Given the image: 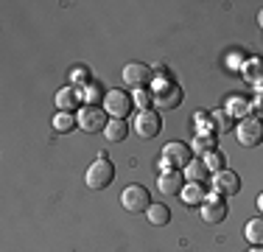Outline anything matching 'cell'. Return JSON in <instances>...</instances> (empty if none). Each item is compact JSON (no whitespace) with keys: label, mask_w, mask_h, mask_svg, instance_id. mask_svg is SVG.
I'll return each instance as SVG.
<instances>
[{"label":"cell","mask_w":263,"mask_h":252,"mask_svg":"<svg viewBox=\"0 0 263 252\" xmlns=\"http://www.w3.org/2000/svg\"><path fill=\"white\" fill-rule=\"evenodd\" d=\"M258 210L263 213V193H260V196H258Z\"/></svg>","instance_id":"obj_29"},{"label":"cell","mask_w":263,"mask_h":252,"mask_svg":"<svg viewBox=\"0 0 263 252\" xmlns=\"http://www.w3.org/2000/svg\"><path fill=\"white\" fill-rule=\"evenodd\" d=\"M252 106H255V118H263V96L252 98Z\"/></svg>","instance_id":"obj_28"},{"label":"cell","mask_w":263,"mask_h":252,"mask_svg":"<svg viewBox=\"0 0 263 252\" xmlns=\"http://www.w3.org/2000/svg\"><path fill=\"white\" fill-rule=\"evenodd\" d=\"M154 98V93H146V90H137L135 93V104H140L143 110H148V101Z\"/></svg>","instance_id":"obj_27"},{"label":"cell","mask_w":263,"mask_h":252,"mask_svg":"<svg viewBox=\"0 0 263 252\" xmlns=\"http://www.w3.org/2000/svg\"><path fill=\"white\" fill-rule=\"evenodd\" d=\"M247 241L255 244V247H263V216L247 222Z\"/></svg>","instance_id":"obj_18"},{"label":"cell","mask_w":263,"mask_h":252,"mask_svg":"<svg viewBox=\"0 0 263 252\" xmlns=\"http://www.w3.org/2000/svg\"><path fill=\"white\" fill-rule=\"evenodd\" d=\"M115 179V166H112V160L106 154H101L96 163H92L90 168H87L84 174V182L87 188H92V191H101V188H109V182Z\"/></svg>","instance_id":"obj_2"},{"label":"cell","mask_w":263,"mask_h":252,"mask_svg":"<svg viewBox=\"0 0 263 252\" xmlns=\"http://www.w3.org/2000/svg\"><path fill=\"white\" fill-rule=\"evenodd\" d=\"M235 135H238V143H241V146H247V149L260 146V143H263V121H260V118H255V115L241 118Z\"/></svg>","instance_id":"obj_6"},{"label":"cell","mask_w":263,"mask_h":252,"mask_svg":"<svg viewBox=\"0 0 263 252\" xmlns=\"http://www.w3.org/2000/svg\"><path fill=\"white\" fill-rule=\"evenodd\" d=\"M213 188H216L218 196H235V193H241V176L224 168V171L213 174Z\"/></svg>","instance_id":"obj_10"},{"label":"cell","mask_w":263,"mask_h":252,"mask_svg":"<svg viewBox=\"0 0 263 252\" xmlns=\"http://www.w3.org/2000/svg\"><path fill=\"white\" fill-rule=\"evenodd\" d=\"M204 163H208V168L210 171H224V163H227V157H224V151H218V149H213L210 154H204Z\"/></svg>","instance_id":"obj_23"},{"label":"cell","mask_w":263,"mask_h":252,"mask_svg":"<svg viewBox=\"0 0 263 252\" xmlns=\"http://www.w3.org/2000/svg\"><path fill=\"white\" fill-rule=\"evenodd\" d=\"M121 205L129 213H146L152 207V193H148L146 185H126L121 193Z\"/></svg>","instance_id":"obj_4"},{"label":"cell","mask_w":263,"mask_h":252,"mask_svg":"<svg viewBox=\"0 0 263 252\" xmlns=\"http://www.w3.org/2000/svg\"><path fill=\"white\" fill-rule=\"evenodd\" d=\"M210 121H213V129L216 132H230L233 129V115H230L227 110H216L210 115Z\"/></svg>","instance_id":"obj_19"},{"label":"cell","mask_w":263,"mask_h":252,"mask_svg":"<svg viewBox=\"0 0 263 252\" xmlns=\"http://www.w3.org/2000/svg\"><path fill=\"white\" fill-rule=\"evenodd\" d=\"M152 79H154V70L148 65H143V62H129L123 67V81L129 87H135V90H143L146 84H152Z\"/></svg>","instance_id":"obj_8"},{"label":"cell","mask_w":263,"mask_h":252,"mask_svg":"<svg viewBox=\"0 0 263 252\" xmlns=\"http://www.w3.org/2000/svg\"><path fill=\"white\" fill-rule=\"evenodd\" d=\"M249 110H252V101H249V98H238V96L230 101V106H227L230 115H241V118H247Z\"/></svg>","instance_id":"obj_22"},{"label":"cell","mask_w":263,"mask_h":252,"mask_svg":"<svg viewBox=\"0 0 263 252\" xmlns=\"http://www.w3.org/2000/svg\"><path fill=\"white\" fill-rule=\"evenodd\" d=\"M182 199H185V205H202L204 199H208V188L204 185H199V182H193V185H185V191H182Z\"/></svg>","instance_id":"obj_17"},{"label":"cell","mask_w":263,"mask_h":252,"mask_svg":"<svg viewBox=\"0 0 263 252\" xmlns=\"http://www.w3.org/2000/svg\"><path fill=\"white\" fill-rule=\"evenodd\" d=\"M70 79H73V84H76V90H79V87H84V90H87V87L92 84L90 70H87L84 65H76V67H73V70H70Z\"/></svg>","instance_id":"obj_21"},{"label":"cell","mask_w":263,"mask_h":252,"mask_svg":"<svg viewBox=\"0 0 263 252\" xmlns=\"http://www.w3.org/2000/svg\"><path fill=\"white\" fill-rule=\"evenodd\" d=\"M199 213H202V222L208 224H221L224 219H227V202H224V196H210L204 199L202 205H199Z\"/></svg>","instance_id":"obj_9"},{"label":"cell","mask_w":263,"mask_h":252,"mask_svg":"<svg viewBox=\"0 0 263 252\" xmlns=\"http://www.w3.org/2000/svg\"><path fill=\"white\" fill-rule=\"evenodd\" d=\"M154 104H157L160 110H177V106L182 104V87L174 79L157 81V87H154Z\"/></svg>","instance_id":"obj_5"},{"label":"cell","mask_w":263,"mask_h":252,"mask_svg":"<svg viewBox=\"0 0 263 252\" xmlns=\"http://www.w3.org/2000/svg\"><path fill=\"white\" fill-rule=\"evenodd\" d=\"M146 219L154 227H165L168 222H171V210H168L165 205H160V202H152V207L146 210Z\"/></svg>","instance_id":"obj_15"},{"label":"cell","mask_w":263,"mask_h":252,"mask_svg":"<svg viewBox=\"0 0 263 252\" xmlns=\"http://www.w3.org/2000/svg\"><path fill=\"white\" fill-rule=\"evenodd\" d=\"M162 129V118L157 115L154 110H140L135 118V135L143 137V140H152V137H157Z\"/></svg>","instance_id":"obj_7"},{"label":"cell","mask_w":263,"mask_h":252,"mask_svg":"<svg viewBox=\"0 0 263 252\" xmlns=\"http://www.w3.org/2000/svg\"><path fill=\"white\" fill-rule=\"evenodd\" d=\"M247 79L252 84H263V59H252L247 65Z\"/></svg>","instance_id":"obj_25"},{"label":"cell","mask_w":263,"mask_h":252,"mask_svg":"<svg viewBox=\"0 0 263 252\" xmlns=\"http://www.w3.org/2000/svg\"><path fill=\"white\" fill-rule=\"evenodd\" d=\"M106 140H112V143H121V140H126V135H129V123L126 121H118V118H112L109 123H106Z\"/></svg>","instance_id":"obj_16"},{"label":"cell","mask_w":263,"mask_h":252,"mask_svg":"<svg viewBox=\"0 0 263 252\" xmlns=\"http://www.w3.org/2000/svg\"><path fill=\"white\" fill-rule=\"evenodd\" d=\"M104 98H106V93L101 90V84H96V81H92V84L84 90V101H87V106H98V101H104Z\"/></svg>","instance_id":"obj_24"},{"label":"cell","mask_w":263,"mask_h":252,"mask_svg":"<svg viewBox=\"0 0 263 252\" xmlns=\"http://www.w3.org/2000/svg\"><path fill=\"white\" fill-rule=\"evenodd\" d=\"M79 123V118H73V112H56L53 115V129L56 132H70Z\"/></svg>","instance_id":"obj_20"},{"label":"cell","mask_w":263,"mask_h":252,"mask_svg":"<svg viewBox=\"0 0 263 252\" xmlns=\"http://www.w3.org/2000/svg\"><path fill=\"white\" fill-rule=\"evenodd\" d=\"M104 110H106V115L118 118V121H126L129 112L135 110V96H129L123 90H109L104 98Z\"/></svg>","instance_id":"obj_3"},{"label":"cell","mask_w":263,"mask_h":252,"mask_svg":"<svg viewBox=\"0 0 263 252\" xmlns=\"http://www.w3.org/2000/svg\"><path fill=\"white\" fill-rule=\"evenodd\" d=\"M106 123H109V121H106L101 106H84V110L79 112V126L84 132H90V135H92V132H104Z\"/></svg>","instance_id":"obj_11"},{"label":"cell","mask_w":263,"mask_h":252,"mask_svg":"<svg viewBox=\"0 0 263 252\" xmlns=\"http://www.w3.org/2000/svg\"><path fill=\"white\" fill-rule=\"evenodd\" d=\"M249 252H263V247H252V249H249Z\"/></svg>","instance_id":"obj_31"},{"label":"cell","mask_w":263,"mask_h":252,"mask_svg":"<svg viewBox=\"0 0 263 252\" xmlns=\"http://www.w3.org/2000/svg\"><path fill=\"white\" fill-rule=\"evenodd\" d=\"M81 101H84V96H79L76 87H65V90L56 93V106H59V112H73L76 106H81Z\"/></svg>","instance_id":"obj_13"},{"label":"cell","mask_w":263,"mask_h":252,"mask_svg":"<svg viewBox=\"0 0 263 252\" xmlns=\"http://www.w3.org/2000/svg\"><path fill=\"white\" fill-rule=\"evenodd\" d=\"M258 25H260V28H263V11H260V14H258Z\"/></svg>","instance_id":"obj_30"},{"label":"cell","mask_w":263,"mask_h":252,"mask_svg":"<svg viewBox=\"0 0 263 252\" xmlns=\"http://www.w3.org/2000/svg\"><path fill=\"white\" fill-rule=\"evenodd\" d=\"M185 176L191 182H199V185H204V182L210 179V168L204 160H191V166L185 168Z\"/></svg>","instance_id":"obj_14"},{"label":"cell","mask_w":263,"mask_h":252,"mask_svg":"<svg viewBox=\"0 0 263 252\" xmlns=\"http://www.w3.org/2000/svg\"><path fill=\"white\" fill-rule=\"evenodd\" d=\"M193 149H196L199 154H210V151L216 149V143H213V135H199L196 143H193Z\"/></svg>","instance_id":"obj_26"},{"label":"cell","mask_w":263,"mask_h":252,"mask_svg":"<svg viewBox=\"0 0 263 252\" xmlns=\"http://www.w3.org/2000/svg\"><path fill=\"white\" fill-rule=\"evenodd\" d=\"M193 160V149L187 143H179V140H171L165 143L162 149V157H160V166L165 171H179V168H187Z\"/></svg>","instance_id":"obj_1"},{"label":"cell","mask_w":263,"mask_h":252,"mask_svg":"<svg viewBox=\"0 0 263 252\" xmlns=\"http://www.w3.org/2000/svg\"><path fill=\"white\" fill-rule=\"evenodd\" d=\"M157 188L165 196H177V193L185 191V176L179 171H162L160 179H157Z\"/></svg>","instance_id":"obj_12"}]
</instances>
